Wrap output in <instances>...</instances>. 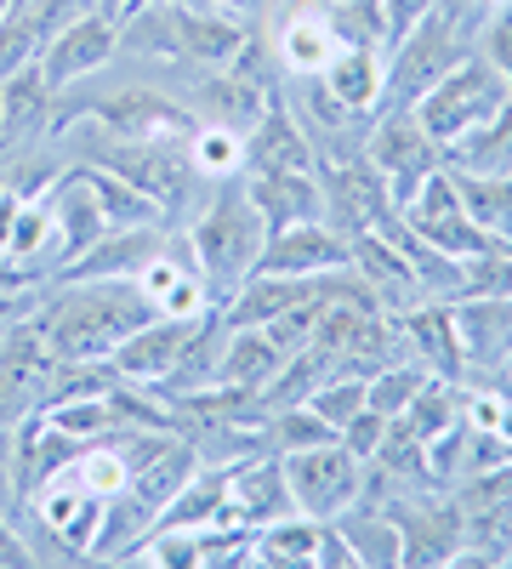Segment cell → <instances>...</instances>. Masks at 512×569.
Listing matches in <instances>:
<instances>
[{
  "instance_id": "obj_37",
  "label": "cell",
  "mask_w": 512,
  "mask_h": 569,
  "mask_svg": "<svg viewBox=\"0 0 512 569\" xmlns=\"http://www.w3.org/2000/svg\"><path fill=\"white\" fill-rule=\"evenodd\" d=\"M29 416H34V388L12 365H0V433H18Z\"/></svg>"
},
{
  "instance_id": "obj_30",
  "label": "cell",
  "mask_w": 512,
  "mask_h": 569,
  "mask_svg": "<svg viewBox=\"0 0 512 569\" xmlns=\"http://www.w3.org/2000/svg\"><path fill=\"white\" fill-rule=\"evenodd\" d=\"M46 421L58 427V433H69V439H80V445H98V439H109L114 433V405H109V393H80V399H58V405H46L40 410Z\"/></svg>"
},
{
  "instance_id": "obj_22",
  "label": "cell",
  "mask_w": 512,
  "mask_h": 569,
  "mask_svg": "<svg viewBox=\"0 0 512 569\" xmlns=\"http://www.w3.org/2000/svg\"><path fill=\"white\" fill-rule=\"evenodd\" d=\"M245 194L262 211L268 228H291V222H319L324 217V182L319 171H262L245 177Z\"/></svg>"
},
{
  "instance_id": "obj_46",
  "label": "cell",
  "mask_w": 512,
  "mask_h": 569,
  "mask_svg": "<svg viewBox=\"0 0 512 569\" xmlns=\"http://www.w3.org/2000/svg\"><path fill=\"white\" fill-rule=\"evenodd\" d=\"M0 103H7V80H0Z\"/></svg>"
},
{
  "instance_id": "obj_23",
  "label": "cell",
  "mask_w": 512,
  "mask_h": 569,
  "mask_svg": "<svg viewBox=\"0 0 512 569\" xmlns=\"http://www.w3.org/2000/svg\"><path fill=\"white\" fill-rule=\"evenodd\" d=\"M382 74H388V52L377 46H342L313 80L353 114H377L382 109Z\"/></svg>"
},
{
  "instance_id": "obj_26",
  "label": "cell",
  "mask_w": 512,
  "mask_h": 569,
  "mask_svg": "<svg viewBox=\"0 0 512 569\" xmlns=\"http://www.w3.org/2000/svg\"><path fill=\"white\" fill-rule=\"evenodd\" d=\"M331 525L348 536L353 547V563L359 569H393L399 563V525H393V512L388 507H370V501H353L348 512H337Z\"/></svg>"
},
{
  "instance_id": "obj_16",
  "label": "cell",
  "mask_w": 512,
  "mask_h": 569,
  "mask_svg": "<svg viewBox=\"0 0 512 569\" xmlns=\"http://www.w3.org/2000/svg\"><path fill=\"white\" fill-rule=\"evenodd\" d=\"M262 171H319L313 142L297 120V109L285 103V91L262 109V120L245 131V171L240 177H262Z\"/></svg>"
},
{
  "instance_id": "obj_14",
  "label": "cell",
  "mask_w": 512,
  "mask_h": 569,
  "mask_svg": "<svg viewBox=\"0 0 512 569\" xmlns=\"http://www.w3.org/2000/svg\"><path fill=\"white\" fill-rule=\"evenodd\" d=\"M331 268H348V240L324 217L319 222H291V228H268L257 273L313 279V273H331Z\"/></svg>"
},
{
  "instance_id": "obj_28",
  "label": "cell",
  "mask_w": 512,
  "mask_h": 569,
  "mask_svg": "<svg viewBox=\"0 0 512 569\" xmlns=\"http://www.w3.org/2000/svg\"><path fill=\"white\" fill-rule=\"evenodd\" d=\"M444 166L450 171H495V177H512V103L490 126H479V131H468L461 142H450Z\"/></svg>"
},
{
  "instance_id": "obj_29",
  "label": "cell",
  "mask_w": 512,
  "mask_h": 569,
  "mask_svg": "<svg viewBox=\"0 0 512 569\" xmlns=\"http://www.w3.org/2000/svg\"><path fill=\"white\" fill-rule=\"evenodd\" d=\"M319 518H302V512H285L273 518V525H262L251 536V563H308L319 558Z\"/></svg>"
},
{
  "instance_id": "obj_45",
  "label": "cell",
  "mask_w": 512,
  "mask_h": 569,
  "mask_svg": "<svg viewBox=\"0 0 512 569\" xmlns=\"http://www.w3.org/2000/svg\"><path fill=\"white\" fill-rule=\"evenodd\" d=\"M131 7H143V0H98V12H109L114 23H120V18H126Z\"/></svg>"
},
{
  "instance_id": "obj_17",
  "label": "cell",
  "mask_w": 512,
  "mask_h": 569,
  "mask_svg": "<svg viewBox=\"0 0 512 569\" xmlns=\"http://www.w3.org/2000/svg\"><path fill=\"white\" fill-rule=\"evenodd\" d=\"M177 7V0H171ZM257 29L245 23V12H228V7H177V46H182V63H194V69H228L240 52H245V40Z\"/></svg>"
},
{
  "instance_id": "obj_6",
  "label": "cell",
  "mask_w": 512,
  "mask_h": 569,
  "mask_svg": "<svg viewBox=\"0 0 512 569\" xmlns=\"http://www.w3.org/2000/svg\"><path fill=\"white\" fill-rule=\"evenodd\" d=\"M393 525H399V563L404 569H439L455 563L468 547V512H461L455 490H410L388 501Z\"/></svg>"
},
{
  "instance_id": "obj_3",
  "label": "cell",
  "mask_w": 512,
  "mask_h": 569,
  "mask_svg": "<svg viewBox=\"0 0 512 569\" xmlns=\"http://www.w3.org/2000/svg\"><path fill=\"white\" fill-rule=\"evenodd\" d=\"M512 103V80L479 52L461 58L444 80H433L422 98H415V120H422V131L439 142V149H450V142H461L468 131H479V126H490L501 109Z\"/></svg>"
},
{
  "instance_id": "obj_41",
  "label": "cell",
  "mask_w": 512,
  "mask_h": 569,
  "mask_svg": "<svg viewBox=\"0 0 512 569\" xmlns=\"http://www.w3.org/2000/svg\"><path fill=\"white\" fill-rule=\"evenodd\" d=\"M86 12H98V0H34V29H40V40L46 34H58L63 23H74V18H86Z\"/></svg>"
},
{
  "instance_id": "obj_38",
  "label": "cell",
  "mask_w": 512,
  "mask_h": 569,
  "mask_svg": "<svg viewBox=\"0 0 512 569\" xmlns=\"http://www.w3.org/2000/svg\"><path fill=\"white\" fill-rule=\"evenodd\" d=\"M479 52L512 80V0H501V7L484 18V29H479Z\"/></svg>"
},
{
  "instance_id": "obj_13",
  "label": "cell",
  "mask_w": 512,
  "mask_h": 569,
  "mask_svg": "<svg viewBox=\"0 0 512 569\" xmlns=\"http://www.w3.org/2000/svg\"><path fill=\"white\" fill-rule=\"evenodd\" d=\"M205 319V313H200ZM200 319H171V313H154L131 330V337L109 353V370L114 382H137V388H160L165 376L177 370L182 348H189V337L200 330Z\"/></svg>"
},
{
  "instance_id": "obj_25",
  "label": "cell",
  "mask_w": 512,
  "mask_h": 569,
  "mask_svg": "<svg viewBox=\"0 0 512 569\" xmlns=\"http://www.w3.org/2000/svg\"><path fill=\"white\" fill-rule=\"evenodd\" d=\"M450 171V166H444ZM461 206H468L473 228L484 233L490 246H512V177L495 171H450Z\"/></svg>"
},
{
  "instance_id": "obj_10",
  "label": "cell",
  "mask_w": 512,
  "mask_h": 569,
  "mask_svg": "<svg viewBox=\"0 0 512 569\" xmlns=\"http://www.w3.org/2000/svg\"><path fill=\"white\" fill-rule=\"evenodd\" d=\"M268 52H273V63H279V74H285V80L319 74L324 63L342 52L331 0H291L285 18H279L273 34H268Z\"/></svg>"
},
{
  "instance_id": "obj_20",
  "label": "cell",
  "mask_w": 512,
  "mask_h": 569,
  "mask_svg": "<svg viewBox=\"0 0 512 569\" xmlns=\"http://www.w3.org/2000/svg\"><path fill=\"white\" fill-rule=\"evenodd\" d=\"M46 200H52V233H58V268H69L74 257H86L91 246L109 233L98 200H91V188L80 182V171L69 166L52 188H46Z\"/></svg>"
},
{
  "instance_id": "obj_32",
  "label": "cell",
  "mask_w": 512,
  "mask_h": 569,
  "mask_svg": "<svg viewBox=\"0 0 512 569\" xmlns=\"http://www.w3.org/2000/svg\"><path fill=\"white\" fill-rule=\"evenodd\" d=\"M422 382H428V370L415 365V359H404V365H388V370H377V376H364V410H377V416H404V405L422 393Z\"/></svg>"
},
{
  "instance_id": "obj_5",
  "label": "cell",
  "mask_w": 512,
  "mask_h": 569,
  "mask_svg": "<svg viewBox=\"0 0 512 569\" xmlns=\"http://www.w3.org/2000/svg\"><path fill=\"white\" fill-rule=\"evenodd\" d=\"M285 467V490H291V507L302 518H319V525H331L337 512H348L364 490V461L331 439V445H308V450H285L279 456Z\"/></svg>"
},
{
  "instance_id": "obj_11",
  "label": "cell",
  "mask_w": 512,
  "mask_h": 569,
  "mask_svg": "<svg viewBox=\"0 0 512 569\" xmlns=\"http://www.w3.org/2000/svg\"><path fill=\"white\" fill-rule=\"evenodd\" d=\"M415 233H422L428 246H439V251H450V257H484V251H495L484 233L473 228V217H468V206H461V194H455V182H450V171H433L422 188H415V200L399 211Z\"/></svg>"
},
{
  "instance_id": "obj_8",
  "label": "cell",
  "mask_w": 512,
  "mask_h": 569,
  "mask_svg": "<svg viewBox=\"0 0 512 569\" xmlns=\"http://www.w3.org/2000/svg\"><path fill=\"white\" fill-rule=\"evenodd\" d=\"M114 58H120V23L109 12H86V18H74L58 34L40 40L34 69L46 74V86H52V91H74L80 80L103 74Z\"/></svg>"
},
{
  "instance_id": "obj_7",
  "label": "cell",
  "mask_w": 512,
  "mask_h": 569,
  "mask_svg": "<svg viewBox=\"0 0 512 569\" xmlns=\"http://www.w3.org/2000/svg\"><path fill=\"white\" fill-rule=\"evenodd\" d=\"M63 120L69 126L91 120L109 137H182V142H189L194 126H200L189 103L165 98V91H154V86H120V91H109V98H98V103H74Z\"/></svg>"
},
{
  "instance_id": "obj_1",
  "label": "cell",
  "mask_w": 512,
  "mask_h": 569,
  "mask_svg": "<svg viewBox=\"0 0 512 569\" xmlns=\"http://www.w3.org/2000/svg\"><path fill=\"white\" fill-rule=\"evenodd\" d=\"M29 313L40 325V337L52 342V353L69 365L109 359L137 325L154 319L137 279H58Z\"/></svg>"
},
{
  "instance_id": "obj_44",
  "label": "cell",
  "mask_w": 512,
  "mask_h": 569,
  "mask_svg": "<svg viewBox=\"0 0 512 569\" xmlns=\"http://www.w3.org/2000/svg\"><path fill=\"white\" fill-rule=\"evenodd\" d=\"M18 563H29V541L18 530V518L0 512V569H18Z\"/></svg>"
},
{
  "instance_id": "obj_24",
  "label": "cell",
  "mask_w": 512,
  "mask_h": 569,
  "mask_svg": "<svg viewBox=\"0 0 512 569\" xmlns=\"http://www.w3.org/2000/svg\"><path fill=\"white\" fill-rule=\"evenodd\" d=\"M285 348H279L262 325H228V337H222V359H217V382L228 388H251L262 393L279 370H285Z\"/></svg>"
},
{
  "instance_id": "obj_36",
  "label": "cell",
  "mask_w": 512,
  "mask_h": 569,
  "mask_svg": "<svg viewBox=\"0 0 512 569\" xmlns=\"http://www.w3.org/2000/svg\"><path fill=\"white\" fill-rule=\"evenodd\" d=\"M468 284H461V297H512V246H495L484 257H468Z\"/></svg>"
},
{
  "instance_id": "obj_9",
  "label": "cell",
  "mask_w": 512,
  "mask_h": 569,
  "mask_svg": "<svg viewBox=\"0 0 512 569\" xmlns=\"http://www.w3.org/2000/svg\"><path fill=\"white\" fill-rule=\"evenodd\" d=\"M455 342L468 359V388L473 382H506L512 365V297H455Z\"/></svg>"
},
{
  "instance_id": "obj_43",
  "label": "cell",
  "mask_w": 512,
  "mask_h": 569,
  "mask_svg": "<svg viewBox=\"0 0 512 569\" xmlns=\"http://www.w3.org/2000/svg\"><path fill=\"white\" fill-rule=\"evenodd\" d=\"M313 563H324V569H337V563H342V569H359V563H353V547H348V536H342L337 525L319 530V558H313Z\"/></svg>"
},
{
  "instance_id": "obj_27",
  "label": "cell",
  "mask_w": 512,
  "mask_h": 569,
  "mask_svg": "<svg viewBox=\"0 0 512 569\" xmlns=\"http://www.w3.org/2000/svg\"><path fill=\"white\" fill-rule=\"evenodd\" d=\"M74 171H80V182L91 188V200H98V211H103V222H109V228L165 222V211L143 194V188H131L126 177H114V171H103V166H86V160H74Z\"/></svg>"
},
{
  "instance_id": "obj_19",
  "label": "cell",
  "mask_w": 512,
  "mask_h": 569,
  "mask_svg": "<svg viewBox=\"0 0 512 569\" xmlns=\"http://www.w3.org/2000/svg\"><path fill=\"white\" fill-rule=\"evenodd\" d=\"M171 222H143V228H109L86 257H74L69 268H58V279H137L165 246Z\"/></svg>"
},
{
  "instance_id": "obj_39",
  "label": "cell",
  "mask_w": 512,
  "mask_h": 569,
  "mask_svg": "<svg viewBox=\"0 0 512 569\" xmlns=\"http://www.w3.org/2000/svg\"><path fill=\"white\" fill-rule=\"evenodd\" d=\"M370 12H377V23H382V46H393L404 29H415L433 12V0H370Z\"/></svg>"
},
{
  "instance_id": "obj_42",
  "label": "cell",
  "mask_w": 512,
  "mask_h": 569,
  "mask_svg": "<svg viewBox=\"0 0 512 569\" xmlns=\"http://www.w3.org/2000/svg\"><path fill=\"white\" fill-rule=\"evenodd\" d=\"M23 496H18V433H0V512L18 518Z\"/></svg>"
},
{
  "instance_id": "obj_21",
  "label": "cell",
  "mask_w": 512,
  "mask_h": 569,
  "mask_svg": "<svg viewBox=\"0 0 512 569\" xmlns=\"http://www.w3.org/2000/svg\"><path fill=\"white\" fill-rule=\"evenodd\" d=\"M399 319H404V337H410L415 365H422L428 376H439V382H461V388H468V359H461V342H455L450 302H415Z\"/></svg>"
},
{
  "instance_id": "obj_15",
  "label": "cell",
  "mask_w": 512,
  "mask_h": 569,
  "mask_svg": "<svg viewBox=\"0 0 512 569\" xmlns=\"http://www.w3.org/2000/svg\"><path fill=\"white\" fill-rule=\"evenodd\" d=\"M297 512L291 490H285V467H279V450L251 456L240 467H228V501H222V525H240V530H262L273 518Z\"/></svg>"
},
{
  "instance_id": "obj_34",
  "label": "cell",
  "mask_w": 512,
  "mask_h": 569,
  "mask_svg": "<svg viewBox=\"0 0 512 569\" xmlns=\"http://www.w3.org/2000/svg\"><path fill=\"white\" fill-rule=\"evenodd\" d=\"M319 421H331L337 427V433H342V427L364 410V376H342V370H331V376H324V382L302 399Z\"/></svg>"
},
{
  "instance_id": "obj_40",
  "label": "cell",
  "mask_w": 512,
  "mask_h": 569,
  "mask_svg": "<svg viewBox=\"0 0 512 569\" xmlns=\"http://www.w3.org/2000/svg\"><path fill=\"white\" fill-rule=\"evenodd\" d=\"M382 433H388V416H377V410H359L348 427H342V445L359 456V461H370V456H377V445H382Z\"/></svg>"
},
{
  "instance_id": "obj_12",
  "label": "cell",
  "mask_w": 512,
  "mask_h": 569,
  "mask_svg": "<svg viewBox=\"0 0 512 569\" xmlns=\"http://www.w3.org/2000/svg\"><path fill=\"white\" fill-rule=\"evenodd\" d=\"M319 182H324V222H331L342 240H353V233H364V228H382V217L393 211L377 166H370L364 154L319 166Z\"/></svg>"
},
{
  "instance_id": "obj_31",
  "label": "cell",
  "mask_w": 512,
  "mask_h": 569,
  "mask_svg": "<svg viewBox=\"0 0 512 569\" xmlns=\"http://www.w3.org/2000/svg\"><path fill=\"white\" fill-rule=\"evenodd\" d=\"M189 160L205 182H222V177H240L245 171V137L240 131H228V126H194L189 137Z\"/></svg>"
},
{
  "instance_id": "obj_4",
  "label": "cell",
  "mask_w": 512,
  "mask_h": 569,
  "mask_svg": "<svg viewBox=\"0 0 512 569\" xmlns=\"http://www.w3.org/2000/svg\"><path fill=\"white\" fill-rule=\"evenodd\" d=\"M364 160L377 166L393 211H404L415 200V188H422L433 171H444V149L422 131V120H415L410 109H377L370 137H364Z\"/></svg>"
},
{
  "instance_id": "obj_35",
  "label": "cell",
  "mask_w": 512,
  "mask_h": 569,
  "mask_svg": "<svg viewBox=\"0 0 512 569\" xmlns=\"http://www.w3.org/2000/svg\"><path fill=\"white\" fill-rule=\"evenodd\" d=\"M34 58H40V29H34V18L7 12V18H0V80H12V74L29 69Z\"/></svg>"
},
{
  "instance_id": "obj_2",
  "label": "cell",
  "mask_w": 512,
  "mask_h": 569,
  "mask_svg": "<svg viewBox=\"0 0 512 569\" xmlns=\"http://www.w3.org/2000/svg\"><path fill=\"white\" fill-rule=\"evenodd\" d=\"M177 228H182V240H189L194 268H200V279H205V291H211L217 308L234 297L240 284L257 273V262H262L268 222H262V211H257L251 194H245V177L211 182L205 200L182 217Z\"/></svg>"
},
{
  "instance_id": "obj_18",
  "label": "cell",
  "mask_w": 512,
  "mask_h": 569,
  "mask_svg": "<svg viewBox=\"0 0 512 569\" xmlns=\"http://www.w3.org/2000/svg\"><path fill=\"white\" fill-rule=\"evenodd\" d=\"M348 262H353V273L370 284V291H377V302H382L388 313H404V308H415V302H428L422 284H415V273H410V262H404V251L388 240L382 228L353 233V240H348Z\"/></svg>"
},
{
  "instance_id": "obj_33",
  "label": "cell",
  "mask_w": 512,
  "mask_h": 569,
  "mask_svg": "<svg viewBox=\"0 0 512 569\" xmlns=\"http://www.w3.org/2000/svg\"><path fill=\"white\" fill-rule=\"evenodd\" d=\"M268 439H273L279 456H285V450H308V445H331L337 427L319 421L308 405H279V410H268Z\"/></svg>"
}]
</instances>
